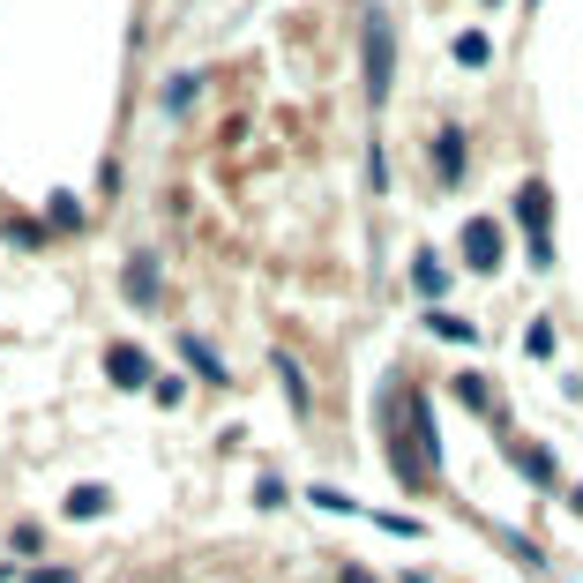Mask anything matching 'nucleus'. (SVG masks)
<instances>
[{
  "instance_id": "nucleus-18",
  "label": "nucleus",
  "mask_w": 583,
  "mask_h": 583,
  "mask_svg": "<svg viewBox=\"0 0 583 583\" xmlns=\"http://www.w3.org/2000/svg\"><path fill=\"white\" fill-rule=\"evenodd\" d=\"M524 352H531V359H546V352H553V322H531V336H524Z\"/></svg>"
},
{
  "instance_id": "nucleus-17",
  "label": "nucleus",
  "mask_w": 583,
  "mask_h": 583,
  "mask_svg": "<svg viewBox=\"0 0 583 583\" xmlns=\"http://www.w3.org/2000/svg\"><path fill=\"white\" fill-rule=\"evenodd\" d=\"M434 330L449 336V344H471V336H479V330H471V322H457V315H434Z\"/></svg>"
},
{
  "instance_id": "nucleus-12",
  "label": "nucleus",
  "mask_w": 583,
  "mask_h": 583,
  "mask_svg": "<svg viewBox=\"0 0 583 583\" xmlns=\"http://www.w3.org/2000/svg\"><path fill=\"white\" fill-rule=\"evenodd\" d=\"M105 508H113L105 487H76V494H68V516H105Z\"/></svg>"
},
{
  "instance_id": "nucleus-15",
  "label": "nucleus",
  "mask_w": 583,
  "mask_h": 583,
  "mask_svg": "<svg viewBox=\"0 0 583 583\" xmlns=\"http://www.w3.org/2000/svg\"><path fill=\"white\" fill-rule=\"evenodd\" d=\"M457 397L471 404V412H494V389H487L479 375H464V381H457Z\"/></svg>"
},
{
  "instance_id": "nucleus-11",
  "label": "nucleus",
  "mask_w": 583,
  "mask_h": 583,
  "mask_svg": "<svg viewBox=\"0 0 583 583\" xmlns=\"http://www.w3.org/2000/svg\"><path fill=\"white\" fill-rule=\"evenodd\" d=\"M277 375H285V397H292V412L307 419V375L292 367V352H277Z\"/></svg>"
},
{
  "instance_id": "nucleus-5",
  "label": "nucleus",
  "mask_w": 583,
  "mask_h": 583,
  "mask_svg": "<svg viewBox=\"0 0 583 583\" xmlns=\"http://www.w3.org/2000/svg\"><path fill=\"white\" fill-rule=\"evenodd\" d=\"M412 292H419V299H442V292H449V262H442L434 248L412 254Z\"/></svg>"
},
{
  "instance_id": "nucleus-8",
  "label": "nucleus",
  "mask_w": 583,
  "mask_h": 583,
  "mask_svg": "<svg viewBox=\"0 0 583 583\" xmlns=\"http://www.w3.org/2000/svg\"><path fill=\"white\" fill-rule=\"evenodd\" d=\"M180 359H187V367H195V375H203V381H225V359L209 352L203 336H180Z\"/></svg>"
},
{
  "instance_id": "nucleus-14",
  "label": "nucleus",
  "mask_w": 583,
  "mask_h": 583,
  "mask_svg": "<svg viewBox=\"0 0 583 583\" xmlns=\"http://www.w3.org/2000/svg\"><path fill=\"white\" fill-rule=\"evenodd\" d=\"M487 53H494V45H487V31H464V38H457V60H464V68H487Z\"/></svg>"
},
{
  "instance_id": "nucleus-10",
  "label": "nucleus",
  "mask_w": 583,
  "mask_h": 583,
  "mask_svg": "<svg viewBox=\"0 0 583 583\" xmlns=\"http://www.w3.org/2000/svg\"><path fill=\"white\" fill-rule=\"evenodd\" d=\"M434 158H442V180H457V172H464V135H457V127L434 135Z\"/></svg>"
},
{
  "instance_id": "nucleus-2",
  "label": "nucleus",
  "mask_w": 583,
  "mask_h": 583,
  "mask_svg": "<svg viewBox=\"0 0 583 583\" xmlns=\"http://www.w3.org/2000/svg\"><path fill=\"white\" fill-rule=\"evenodd\" d=\"M389 68H397V38H389V15H367V98L389 105Z\"/></svg>"
},
{
  "instance_id": "nucleus-7",
  "label": "nucleus",
  "mask_w": 583,
  "mask_h": 583,
  "mask_svg": "<svg viewBox=\"0 0 583 583\" xmlns=\"http://www.w3.org/2000/svg\"><path fill=\"white\" fill-rule=\"evenodd\" d=\"M127 299H135V307L158 299V254H135V262H127Z\"/></svg>"
},
{
  "instance_id": "nucleus-19",
  "label": "nucleus",
  "mask_w": 583,
  "mask_h": 583,
  "mask_svg": "<svg viewBox=\"0 0 583 583\" xmlns=\"http://www.w3.org/2000/svg\"><path fill=\"white\" fill-rule=\"evenodd\" d=\"M344 583H375V576H367V569H344Z\"/></svg>"
},
{
  "instance_id": "nucleus-9",
  "label": "nucleus",
  "mask_w": 583,
  "mask_h": 583,
  "mask_svg": "<svg viewBox=\"0 0 583 583\" xmlns=\"http://www.w3.org/2000/svg\"><path fill=\"white\" fill-rule=\"evenodd\" d=\"M516 464H524V479H531V487H553V457H546L539 442H516Z\"/></svg>"
},
{
  "instance_id": "nucleus-13",
  "label": "nucleus",
  "mask_w": 583,
  "mask_h": 583,
  "mask_svg": "<svg viewBox=\"0 0 583 583\" xmlns=\"http://www.w3.org/2000/svg\"><path fill=\"white\" fill-rule=\"evenodd\" d=\"M187 98H203V76H172L165 83V113H187Z\"/></svg>"
},
{
  "instance_id": "nucleus-16",
  "label": "nucleus",
  "mask_w": 583,
  "mask_h": 583,
  "mask_svg": "<svg viewBox=\"0 0 583 583\" xmlns=\"http://www.w3.org/2000/svg\"><path fill=\"white\" fill-rule=\"evenodd\" d=\"M45 217H53V225H83V203H76V195H53Z\"/></svg>"
},
{
  "instance_id": "nucleus-3",
  "label": "nucleus",
  "mask_w": 583,
  "mask_h": 583,
  "mask_svg": "<svg viewBox=\"0 0 583 583\" xmlns=\"http://www.w3.org/2000/svg\"><path fill=\"white\" fill-rule=\"evenodd\" d=\"M516 217H524V232H531V254H539V262H553V240H546L553 195H546V180H524V187H516Z\"/></svg>"
},
{
  "instance_id": "nucleus-6",
  "label": "nucleus",
  "mask_w": 583,
  "mask_h": 583,
  "mask_svg": "<svg viewBox=\"0 0 583 583\" xmlns=\"http://www.w3.org/2000/svg\"><path fill=\"white\" fill-rule=\"evenodd\" d=\"M105 375L121 381V389H142V381H150V359L127 352V344H113V352H105Z\"/></svg>"
},
{
  "instance_id": "nucleus-4",
  "label": "nucleus",
  "mask_w": 583,
  "mask_h": 583,
  "mask_svg": "<svg viewBox=\"0 0 583 583\" xmlns=\"http://www.w3.org/2000/svg\"><path fill=\"white\" fill-rule=\"evenodd\" d=\"M464 262H471L479 277H494V270H501V232H494V217H471V225H464Z\"/></svg>"
},
{
  "instance_id": "nucleus-1",
  "label": "nucleus",
  "mask_w": 583,
  "mask_h": 583,
  "mask_svg": "<svg viewBox=\"0 0 583 583\" xmlns=\"http://www.w3.org/2000/svg\"><path fill=\"white\" fill-rule=\"evenodd\" d=\"M381 419H389V464H397V479H404V487H434V471H442L434 404H419V397H397Z\"/></svg>"
}]
</instances>
